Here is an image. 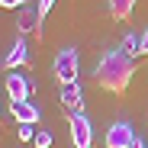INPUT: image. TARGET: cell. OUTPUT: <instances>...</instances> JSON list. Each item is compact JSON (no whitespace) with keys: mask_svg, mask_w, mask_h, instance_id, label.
Instances as JSON below:
<instances>
[{"mask_svg":"<svg viewBox=\"0 0 148 148\" xmlns=\"http://www.w3.org/2000/svg\"><path fill=\"white\" fill-rule=\"evenodd\" d=\"M132 74H135V61L122 52V48H110V52H103V58L97 61L93 81H97V87H103L110 93H126L129 84H132Z\"/></svg>","mask_w":148,"mask_h":148,"instance_id":"obj_1","label":"cell"},{"mask_svg":"<svg viewBox=\"0 0 148 148\" xmlns=\"http://www.w3.org/2000/svg\"><path fill=\"white\" fill-rule=\"evenodd\" d=\"M77 71H81V58H77V48H61L52 61V74L61 81V84H74L77 81Z\"/></svg>","mask_w":148,"mask_h":148,"instance_id":"obj_2","label":"cell"},{"mask_svg":"<svg viewBox=\"0 0 148 148\" xmlns=\"http://www.w3.org/2000/svg\"><path fill=\"white\" fill-rule=\"evenodd\" d=\"M68 135L74 148H93V122L84 113H68Z\"/></svg>","mask_w":148,"mask_h":148,"instance_id":"obj_3","label":"cell"},{"mask_svg":"<svg viewBox=\"0 0 148 148\" xmlns=\"http://www.w3.org/2000/svg\"><path fill=\"white\" fill-rule=\"evenodd\" d=\"M106 148H132V142H135V132H132V126L126 119H119V122H113V126L106 129Z\"/></svg>","mask_w":148,"mask_h":148,"instance_id":"obj_4","label":"cell"},{"mask_svg":"<svg viewBox=\"0 0 148 148\" xmlns=\"http://www.w3.org/2000/svg\"><path fill=\"white\" fill-rule=\"evenodd\" d=\"M10 113H13V119L19 126H36L42 119V110L36 103H29V100H10Z\"/></svg>","mask_w":148,"mask_h":148,"instance_id":"obj_5","label":"cell"},{"mask_svg":"<svg viewBox=\"0 0 148 148\" xmlns=\"http://www.w3.org/2000/svg\"><path fill=\"white\" fill-rule=\"evenodd\" d=\"M58 100H61V106L68 113H84V90L77 87V81H74V84H61Z\"/></svg>","mask_w":148,"mask_h":148,"instance_id":"obj_6","label":"cell"},{"mask_svg":"<svg viewBox=\"0 0 148 148\" xmlns=\"http://www.w3.org/2000/svg\"><path fill=\"white\" fill-rule=\"evenodd\" d=\"M29 93H32V84L23 77V74L10 71L7 74V97L10 100H29Z\"/></svg>","mask_w":148,"mask_h":148,"instance_id":"obj_7","label":"cell"},{"mask_svg":"<svg viewBox=\"0 0 148 148\" xmlns=\"http://www.w3.org/2000/svg\"><path fill=\"white\" fill-rule=\"evenodd\" d=\"M26 61H29V45H26V39H16V42L10 45L3 64H7V71H16V68H23Z\"/></svg>","mask_w":148,"mask_h":148,"instance_id":"obj_8","label":"cell"},{"mask_svg":"<svg viewBox=\"0 0 148 148\" xmlns=\"http://www.w3.org/2000/svg\"><path fill=\"white\" fill-rule=\"evenodd\" d=\"M16 26H19V32H36V36H42V13H39V7H29V10L23 7Z\"/></svg>","mask_w":148,"mask_h":148,"instance_id":"obj_9","label":"cell"},{"mask_svg":"<svg viewBox=\"0 0 148 148\" xmlns=\"http://www.w3.org/2000/svg\"><path fill=\"white\" fill-rule=\"evenodd\" d=\"M106 10H110L113 19L126 23V19L132 16V10H135V0H106Z\"/></svg>","mask_w":148,"mask_h":148,"instance_id":"obj_10","label":"cell"},{"mask_svg":"<svg viewBox=\"0 0 148 148\" xmlns=\"http://www.w3.org/2000/svg\"><path fill=\"white\" fill-rule=\"evenodd\" d=\"M122 52H126L129 58H135V55H142V36H126V39H122Z\"/></svg>","mask_w":148,"mask_h":148,"instance_id":"obj_11","label":"cell"},{"mask_svg":"<svg viewBox=\"0 0 148 148\" xmlns=\"http://www.w3.org/2000/svg\"><path fill=\"white\" fill-rule=\"evenodd\" d=\"M32 145H36V148H52V135H48V132H36Z\"/></svg>","mask_w":148,"mask_h":148,"instance_id":"obj_12","label":"cell"},{"mask_svg":"<svg viewBox=\"0 0 148 148\" xmlns=\"http://www.w3.org/2000/svg\"><path fill=\"white\" fill-rule=\"evenodd\" d=\"M0 7H3V10H23L26 0H0Z\"/></svg>","mask_w":148,"mask_h":148,"instance_id":"obj_13","label":"cell"},{"mask_svg":"<svg viewBox=\"0 0 148 148\" xmlns=\"http://www.w3.org/2000/svg\"><path fill=\"white\" fill-rule=\"evenodd\" d=\"M36 7H39V13H42V19H45V16H48V10L55 7V0H39Z\"/></svg>","mask_w":148,"mask_h":148,"instance_id":"obj_14","label":"cell"},{"mask_svg":"<svg viewBox=\"0 0 148 148\" xmlns=\"http://www.w3.org/2000/svg\"><path fill=\"white\" fill-rule=\"evenodd\" d=\"M19 138H23V142H32V138H36L32 126H19Z\"/></svg>","mask_w":148,"mask_h":148,"instance_id":"obj_15","label":"cell"},{"mask_svg":"<svg viewBox=\"0 0 148 148\" xmlns=\"http://www.w3.org/2000/svg\"><path fill=\"white\" fill-rule=\"evenodd\" d=\"M142 55L148 58V29H145V36H142Z\"/></svg>","mask_w":148,"mask_h":148,"instance_id":"obj_16","label":"cell"}]
</instances>
